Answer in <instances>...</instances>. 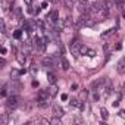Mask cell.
<instances>
[{
	"label": "cell",
	"mask_w": 125,
	"mask_h": 125,
	"mask_svg": "<svg viewBox=\"0 0 125 125\" xmlns=\"http://www.w3.org/2000/svg\"><path fill=\"white\" fill-rule=\"evenodd\" d=\"M116 49H118V50H121V49H122V44H121V43H118V44H116Z\"/></svg>",
	"instance_id": "cell-29"
},
{
	"label": "cell",
	"mask_w": 125,
	"mask_h": 125,
	"mask_svg": "<svg viewBox=\"0 0 125 125\" xmlns=\"http://www.w3.org/2000/svg\"><path fill=\"white\" fill-rule=\"evenodd\" d=\"M63 25H65V27H72V25H74V19H72V16H66L65 21H63Z\"/></svg>",
	"instance_id": "cell-11"
},
{
	"label": "cell",
	"mask_w": 125,
	"mask_h": 125,
	"mask_svg": "<svg viewBox=\"0 0 125 125\" xmlns=\"http://www.w3.org/2000/svg\"><path fill=\"white\" fill-rule=\"evenodd\" d=\"M8 94V88H6V85H3V88H2V96H6Z\"/></svg>",
	"instance_id": "cell-24"
},
{
	"label": "cell",
	"mask_w": 125,
	"mask_h": 125,
	"mask_svg": "<svg viewBox=\"0 0 125 125\" xmlns=\"http://www.w3.org/2000/svg\"><path fill=\"white\" fill-rule=\"evenodd\" d=\"M65 5H66V8H74L75 0H65Z\"/></svg>",
	"instance_id": "cell-15"
},
{
	"label": "cell",
	"mask_w": 125,
	"mask_h": 125,
	"mask_svg": "<svg viewBox=\"0 0 125 125\" xmlns=\"http://www.w3.org/2000/svg\"><path fill=\"white\" fill-rule=\"evenodd\" d=\"M41 8H47V2H43L41 3Z\"/></svg>",
	"instance_id": "cell-30"
},
{
	"label": "cell",
	"mask_w": 125,
	"mask_h": 125,
	"mask_svg": "<svg viewBox=\"0 0 125 125\" xmlns=\"http://www.w3.org/2000/svg\"><path fill=\"white\" fill-rule=\"evenodd\" d=\"M16 60L19 62L21 65H24V63H25V60H27V57H25V53H24V52H22V53H18V54H16Z\"/></svg>",
	"instance_id": "cell-9"
},
{
	"label": "cell",
	"mask_w": 125,
	"mask_h": 125,
	"mask_svg": "<svg viewBox=\"0 0 125 125\" xmlns=\"http://www.w3.org/2000/svg\"><path fill=\"white\" fill-rule=\"evenodd\" d=\"M115 31H116V27H115V28H110V30H107L106 32H102V37H109V35H112Z\"/></svg>",
	"instance_id": "cell-13"
},
{
	"label": "cell",
	"mask_w": 125,
	"mask_h": 125,
	"mask_svg": "<svg viewBox=\"0 0 125 125\" xmlns=\"http://www.w3.org/2000/svg\"><path fill=\"white\" fill-rule=\"evenodd\" d=\"M50 91L49 90H40L38 91V96H37V102H38V106L40 107H47L50 104Z\"/></svg>",
	"instance_id": "cell-1"
},
{
	"label": "cell",
	"mask_w": 125,
	"mask_h": 125,
	"mask_svg": "<svg viewBox=\"0 0 125 125\" xmlns=\"http://www.w3.org/2000/svg\"><path fill=\"white\" fill-rule=\"evenodd\" d=\"M87 52H88V47L87 46H81V54H87Z\"/></svg>",
	"instance_id": "cell-19"
},
{
	"label": "cell",
	"mask_w": 125,
	"mask_h": 125,
	"mask_svg": "<svg viewBox=\"0 0 125 125\" xmlns=\"http://www.w3.org/2000/svg\"><path fill=\"white\" fill-rule=\"evenodd\" d=\"M81 46H83V44H81L80 41H77V40L72 41V44H71V53H72L75 57H78V56L81 54Z\"/></svg>",
	"instance_id": "cell-2"
},
{
	"label": "cell",
	"mask_w": 125,
	"mask_h": 125,
	"mask_svg": "<svg viewBox=\"0 0 125 125\" xmlns=\"http://www.w3.org/2000/svg\"><path fill=\"white\" fill-rule=\"evenodd\" d=\"M116 71H118V74H125V57L119 59L118 65H116Z\"/></svg>",
	"instance_id": "cell-4"
},
{
	"label": "cell",
	"mask_w": 125,
	"mask_h": 125,
	"mask_svg": "<svg viewBox=\"0 0 125 125\" xmlns=\"http://www.w3.org/2000/svg\"><path fill=\"white\" fill-rule=\"evenodd\" d=\"M31 72H32V74H35V72H37V68H35V65L31 68Z\"/></svg>",
	"instance_id": "cell-27"
},
{
	"label": "cell",
	"mask_w": 125,
	"mask_h": 125,
	"mask_svg": "<svg viewBox=\"0 0 125 125\" xmlns=\"http://www.w3.org/2000/svg\"><path fill=\"white\" fill-rule=\"evenodd\" d=\"M49 91H50V94H52V96H54V94L57 93V87H56V85L53 84V85H52V87L49 88Z\"/></svg>",
	"instance_id": "cell-16"
},
{
	"label": "cell",
	"mask_w": 125,
	"mask_h": 125,
	"mask_svg": "<svg viewBox=\"0 0 125 125\" xmlns=\"http://www.w3.org/2000/svg\"><path fill=\"white\" fill-rule=\"evenodd\" d=\"M119 116H121V118H124V119H125V109H122V110H121V112H119Z\"/></svg>",
	"instance_id": "cell-26"
},
{
	"label": "cell",
	"mask_w": 125,
	"mask_h": 125,
	"mask_svg": "<svg viewBox=\"0 0 125 125\" xmlns=\"http://www.w3.org/2000/svg\"><path fill=\"white\" fill-rule=\"evenodd\" d=\"M0 28H2V32H3V34L6 32V25H5V21H0Z\"/></svg>",
	"instance_id": "cell-21"
},
{
	"label": "cell",
	"mask_w": 125,
	"mask_h": 125,
	"mask_svg": "<svg viewBox=\"0 0 125 125\" xmlns=\"http://www.w3.org/2000/svg\"><path fill=\"white\" fill-rule=\"evenodd\" d=\"M122 16H124V18H125V10H124V13H122Z\"/></svg>",
	"instance_id": "cell-34"
},
{
	"label": "cell",
	"mask_w": 125,
	"mask_h": 125,
	"mask_svg": "<svg viewBox=\"0 0 125 125\" xmlns=\"http://www.w3.org/2000/svg\"><path fill=\"white\" fill-rule=\"evenodd\" d=\"M124 93H125V84H124Z\"/></svg>",
	"instance_id": "cell-35"
},
{
	"label": "cell",
	"mask_w": 125,
	"mask_h": 125,
	"mask_svg": "<svg viewBox=\"0 0 125 125\" xmlns=\"http://www.w3.org/2000/svg\"><path fill=\"white\" fill-rule=\"evenodd\" d=\"M35 46L40 49V50H44V46H46V40L40 38V37H35Z\"/></svg>",
	"instance_id": "cell-7"
},
{
	"label": "cell",
	"mask_w": 125,
	"mask_h": 125,
	"mask_svg": "<svg viewBox=\"0 0 125 125\" xmlns=\"http://www.w3.org/2000/svg\"><path fill=\"white\" fill-rule=\"evenodd\" d=\"M13 37H15V38H21V30H18V31H15V34H13Z\"/></svg>",
	"instance_id": "cell-23"
},
{
	"label": "cell",
	"mask_w": 125,
	"mask_h": 125,
	"mask_svg": "<svg viewBox=\"0 0 125 125\" xmlns=\"http://www.w3.org/2000/svg\"><path fill=\"white\" fill-rule=\"evenodd\" d=\"M6 106L8 107H16L18 106V97L16 96H9L6 100Z\"/></svg>",
	"instance_id": "cell-3"
},
{
	"label": "cell",
	"mask_w": 125,
	"mask_h": 125,
	"mask_svg": "<svg viewBox=\"0 0 125 125\" xmlns=\"http://www.w3.org/2000/svg\"><path fill=\"white\" fill-rule=\"evenodd\" d=\"M50 124H60V116H56L54 115V118L50 119Z\"/></svg>",
	"instance_id": "cell-17"
},
{
	"label": "cell",
	"mask_w": 125,
	"mask_h": 125,
	"mask_svg": "<svg viewBox=\"0 0 125 125\" xmlns=\"http://www.w3.org/2000/svg\"><path fill=\"white\" fill-rule=\"evenodd\" d=\"M60 97H62V100H68V96H66V94H62Z\"/></svg>",
	"instance_id": "cell-28"
},
{
	"label": "cell",
	"mask_w": 125,
	"mask_h": 125,
	"mask_svg": "<svg viewBox=\"0 0 125 125\" xmlns=\"http://www.w3.org/2000/svg\"><path fill=\"white\" fill-rule=\"evenodd\" d=\"M100 116H102V119H107V118H109V112H107V109L102 107V109H100Z\"/></svg>",
	"instance_id": "cell-12"
},
{
	"label": "cell",
	"mask_w": 125,
	"mask_h": 125,
	"mask_svg": "<svg viewBox=\"0 0 125 125\" xmlns=\"http://www.w3.org/2000/svg\"><path fill=\"white\" fill-rule=\"evenodd\" d=\"M60 62H62V69L68 71V69H69V62H68L65 57H60Z\"/></svg>",
	"instance_id": "cell-10"
},
{
	"label": "cell",
	"mask_w": 125,
	"mask_h": 125,
	"mask_svg": "<svg viewBox=\"0 0 125 125\" xmlns=\"http://www.w3.org/2000/svg\"><path fill=\"white\" fill-rule=\"evenodd\" d=\"M22 52H24L25 54H31V53H32V44H31L30 41L24 43V46H22Z\"/></svg>",
	"instance_id": "cell-5"
},
{
	"label": "cell",
	"mask_w": 125,
	"mask_h": 125,
	"mask_svg": "<svg viewBox=\"0 0 125 125\" xmlns=\"http://www.w3.org/2000/svg\"><path fill=\"white\" fill-rule=\"evenodd\" d=\"M87 56H90V57H94V56H96V52H94V50H91V49H88V52H87Z\"/></svg>",
	"instance_id": "cell-22"
},
{
	"label": "cell",
	"mask_w": 125,
	"mask_h": 125,
	"mask_svg": "<svg viewBox=\"0 0 125 125\" xmlns=\"http://www.w3.org/2000/svg\"><path fill=\"white\" fill-rule=\"evenodd\" d=\"M80 99L85 102V99H87V90H83V91H81V96H80Z\"/></svg>",
	"instance_id": "cell-18"
},
{
	"label": "cell",
	"mask_w": 125,
	"mask_h": 125,
	"mask_svg": "<svg viewBox=\"0 0 125 125\" xmlns=\"http://www.w3.org/2000/svg\"><path fill=\"white\" fill-rule=\"evenodd\" d=\"M24 2H25L27 5H31V2H32V0H24Z\"/></svg>",
	"instance_id": "cell-32"
},
{
	"label": "cell",
	"mask_w": 125,
	"mask_h": 125,
	"mask_svg": "<svg viewBox=\"0 0 125 125\" xmlns=\"http://www.w3.org/2000/svg\"><path fill=\"white\" fill-rule=\"evenodd\" d=\"M53 115H56V116H63V109H62L60 106H57V104H54L53 106Z\"/></svg>",
	"instance_id": "cell-8"
},
{
	"label": "cell",
	"mask_w": 125,
	"mask_h": 125,
	"mask_svg": "<svg viewBox=\"0 0 125 125\" xmlns=\"http://www.w3.org/2000/svg\"><path fill=\"white\" fill-rule=\"evenodd\" d=\"M69 103H71V106H80V102H78L77 99H71Z\"/></svg>",
	"instance_id": "cell-20"
},
{
	"label": "cell",
	"mask_w": 125,
	"mask_h": 125,
	"mask_svg": "<svg viewBox=\"0 0 125 125\" xmlns=\"http://www.w3.org/2000/svg\"><path fill=\"white\" fill-rule=\"evenodd\" d=\"M47 78H49V81H50L52 84H56V77H54L52 72H49V74H47Z\"/></svg>",
	"instance_id": "cell-14"
},
{
	"label": "cell",
	"mask_w": 125,
	"mask_h": 125,
	"mask_svg": "<svg viewBox=\"0 0 125 125\" xmlns=\"http://www.w3.org/2000/svg\"><path fill=\"white\" fill-rule=\"evenodd\" d=\"M77 88H78V85H77V84H72V90H74V91H75V90H77Z\"/></svg>",
	"instance_id": "cell-31"
},
{
	"label": "cell",
	"mask_w": 125,
	"mask_h": 125,
	"mask_svg": "<svg viewBox=\"0 0 125 125\" xmlns=\"http://www.w3.org/2000/svg\"><path fill=\"white\" fill-rule=\"evenodd\" d=\"M122 6H124V8H125V0H122Z\"/></svg>",
	"instance_id": "cell-33"
},
{
	"label": "cell",
	"mask_w": 125,
	"mask_h": 125,
	"mask_svg": "<svg viewBox=\"0 0 125 125\" xmlns=\"http://www.w3.org/2000/svg\"><path fill=\"white\" fill-rule=\"evenodd\" d=\"M8 6H9V3H8V2H3V10H8V9H9Z\"/></svg>",
	"instance_id": "cell-25"
},
{
	"label": "cell",
	"mask_w": 125,
	"mask_h": 125,
	"mask_svg": "<svg viewBox=\"0 0 125 125\" xmlns=\"http://www.w3.org/2000/svg\"><path fill=\"white\" fill-rule=\"evenodd\" d=\"M49 22H52V24H54V22H57L59 21V13H57V10H53L50 15H49Z\"/></svg>",
	"instance_id": "cell-6"
}]
</instances>
